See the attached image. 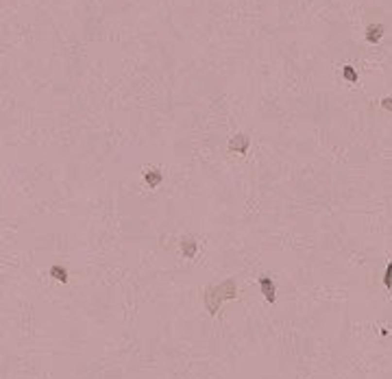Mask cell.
<instances>
[{"label": "cell", "instance_id": "11", "mask_svg": "<svg viewBox=\"0 0 392 379\" xmlns=\"http://www.w3.org/2000/svg\"><path fill=\"white\" fill-rule=\"evenodd\" d=\"M390 103H392L390 98H384V107H386V109H390Z\"/></svg>", "mask_w": 392, "mask_h": 379}, {"label": "cell", "instance_id": "3", "mask_svg": "<svg viewBox=\"0 0 392 379\" xmlns=\"http://www.w3.org/2000/svg\"><path fill=\"white\" fill-rule=\"evenodd\" d=\"M249 146H251V138L246 133H238V135H233V138L229 139V151L238 153V155H246Z\"/></svg>", "mask_w": 392, "mask_h": 379}, {"label": "cell", "instance_id": "5", "mask_svg": "<svg viewBox=\"0 0 392 379\" xmlns=\"http://www.w3.org/2000/svg\"><path fill=\"white\" fill-rule=\"evenodd\" d=\"M179 244H181V255L183 257H187V259H194L196 251H198V242L194 240V238H192V236H181Z\"/></svg>", "mask_w": 392, "mask_h": 379}, {"label": "cell", "instance_id": "4", "mask_svg": "<svg viewBox=\"0 0 392 379\" xmlns=\"http://www.w3.org/2000/svg\"><path fill=\"white\" fill-rule=\"evenodd\" d=\"M203 301H205V308H207V312H209L211 316H216L220 312V308H222V303L218 301V296L214 294V288H205V290H203Z\"/></svg>", "mask_w": 392, "mask_h": 379}, {"label": "cell", "instance_id": "8", "mask_svg": "<svg viewBox=\"0 0 392 379\" xmlns=\"http://www.w3.org/2000/svg\"><path fill=\"white\" fill-rule=\"evenodd\" d=\"M51 275L57 279V281H68V270L64 266H51Z\"/></svg>", "mask_w": 392, "mask_h": 379}, {"label": "cell", "instance_id": "10", "mask_svg": "<svg viewBox=\"0 0 392 379\" xmlns=\"http://www.w3.org/2000/svg\"><path fill=\"white\" fill-rule=\"evenodd\" d=\"M392 264H388V270H386V277H384V283H386V288H390V283H392Z\"/></svg>", "mask_w": 392, "mask_h": 379}, {"label": "cell", "instance_id": "1", "mask_svg": "<svg viewBox=\"0 0 392 379\" xmlns=\"http://www.w3.org/2000/svg\"><path fill=\"white\" fill-rule=\"evenodd\" d=\"M214 294L218 296L220 303H224V301H233L238 296V283L233 281V279H227V281H222L220 286H214Z\"/></svg>", "mask_w": 392, "mask_h": 379}, {"label": "cell", "instance_id": "2", "mask_svg": "<svg viewBox=\"0 0 392 379\" xmlns=\"http://www.w3.org/2000/svg\"><path fill=\"white\" fill-rule=\"evenodd\" d=\"M257 286H259L261 294L266 296L268 303H274V301H277V286H274V281L268 277V275H261L257 279Z\"/></svg>", "mask_w": 392, "mask_h": 379}, {"label": "cell", "instance_id": "7", "mask_svg": "<svg viewBox=\"0 0 392 379\" xmlns=\"http://www.w3.org/2000/svg\"><path fill=\"white\" fill-rule=\"evenodd\" d=\"M381 35H384V26L381 24H368L366 26V42L377 44L381 39Z\"/></svg>", "mask_w": 392, "mask_h": 379}, {"label": "cell", "instance_id": "9", "mask_svg": "<svg viewBox=\"0 0 392 379\" xmlns=\"http://www.w3.org/2000/svg\"><path fill=\"white\" fill-rule=\"evenodd\" d=\"M342 74H344V79H346V81H351V83H358V79H359V76H358V72H355L351 66H344V70H342Z\"/></svg>", "mask_w": 392, "mask_h": 379}, {"label": "cell", "instance_id": "6", "mask_svg": "<svg viewBox=\"0 0 392 379\" xmlns=\"http://www.w3.org/2000/svg\"><path fill=\"white\" fill-rule=\"evenodd\" d=\"M144 181H146L148 188L155 190L161 181H164V172H161L159 168H146V170H144Z\"/></svg>", "mask_w": 392, "mask_h": 379}]
</instances>
